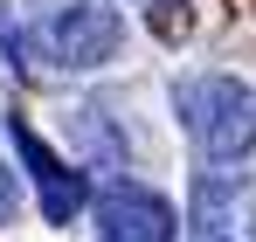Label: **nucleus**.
<instances>
[{
  "label": "nucleus",
  "mask_w": 256,
  "mask_h": 242,
  "mask_svg": "<svg viewBox=\"0 0 256 242\" xmlns=\"http://www.w3.org/2000/svg\"><path fill=\"white\" fill-rule=\"evenodd\" d=\"M180 124L194 138V152L208 166H236L242 152L256 146V90L236 76H194L180 83Z\"/></svg>",
  "instance_id": "obj_1"
},
{
  "label": "nucleus",
  "mask_w": 256,
  "mask_h": 242,
  "mask_svg": "<svg viewBox=\"0 0 256 242\" xmlns=\"http://www.w3.org/2000/svg\"><path fill=\"white\" fill-rule=\"evenodd\" d=\"M118 42H125V21L111 0H62L56 21L42 28L48 62H62V70H104L118 56Z\"/></svg>",
  "instance_id": "obj_2"
},
{
  "label": "nucleus",
  "mask_w": 256,
  "mask_h": 242,
  "mask_svg": "<svg viewBox=\"0 0 256 242\" xmlns=\"http://www.w3.org/2000/svg\"><path fill=\"white\" fill-rule=\"evenodd\" d=\"M7 132H14V152H21V160H28V173H35L42 222H48V228H70V222L84 214V201H90V180H84L70 160H56V152H48V138H42L28 118H7Z\"/></svg>",
  "instance_id": "obj_3"
},
{
  "label": "nucleus",
  "mask_w": 256,
  "mask_h": 242,
  "mask_svg": "<svg viewBox=\"0 0 256 242\" xmlns=\"http://www.w3.org/2000/svg\"><path fill=\"white\" fill-rule=\"evenodd\" d=\"M173 228H180L173 201L132 187V180L97 194V236H104V242H173Z\"/></svg>",
  "instance_id": "obj_4"
},
{
  "label": "nucleus",
  "mask_w": 256,
  "mask_h": 242,
  "mask_svg": "<svg viewBox=\"0 0 256 242\" xmlns=\"http://www.w3.org/2000/svg\"><path fill=\"white\" fill-rule=\"evenodd\" d=\"M187 242H236V228L214 214V180H201V194H194V236Z\"/></svg>",
  "instance_id": "obj_5"
},
{
  "label": "nucleus",
  "mask_w": 256,
  "mask_h": 242,
  "mask_svg": "<svg viewBox=\"0 0 256 242\" xmlns=\"http://www.w3.org/2000/svg\"><path fill=\"white\" fill-rule=\"evenodd\" d=\"M146 21H152V35H160V42H187V35H194L187 0H152V7H146Z\"/></svg>",
  "instance_id": "obj_6"
},
{
  "label": "nucleus",
  "mask_w": 256,
  "mask_h": 242,
  "mask_svg": "<svg viewBox=\"0 0 256 242\" xmlns=\"http://www.w3.org/2000/svg\"><path fill=\"white\" fill-rule=\"evenodd\" d=\"M14 208H21V194H14V173H7V166H0V228H7V222H14Z\"/></svg>",
  "instance_id": "obj_7"
},
{
  "label": "nucleus",
  "mask_w": 256,
  "mask_h": 242,
  "mask_svg": "<svg viewBox=\"0 0 256 242\" xmlns=\"http://www.w3.org/2000/svg\"><path fill=\"white\" fill-rule=\"evenodd\" d=\"M0 70H14V42H7V28H0Z\"/></svg>",
  "instance_id": "obj_8"
}]
</instances>
